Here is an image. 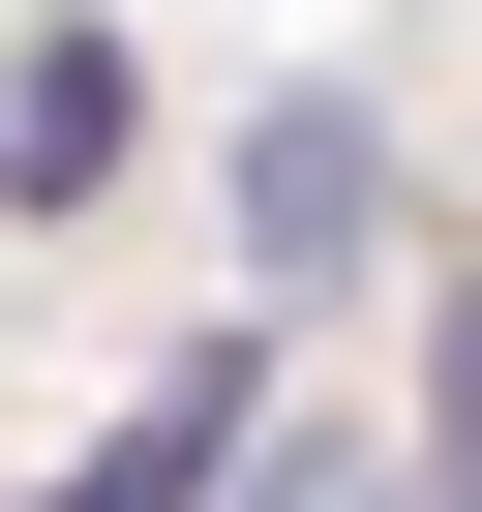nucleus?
<instances>
[{"instance_id": "obj_2", "label": "nucleus", "mask_w": 482, "mask_h": 512, "mask_svg": "<svg viewBox=\"0 0 482 512\" xmlns=\"http://www.w3.org/2000/svg\"><path fill=\"white\" fill-rule=\"evenodd\" d=\"M91 181H121V31L61 0V31L0 61V211H91Z\"/></svg>"}, {"instance_id": "obj_3", "label": "nucleus", "mask_w": 482, "mask_h": 512, "mask_svg": "<svg viewBox=\"0 0 482 512\" xmlns=\"http://www.w3.org/2000/svg\"><path fill=\"white\" fill-rule=\"evenodd\" d=\"M422 482H452V512H482V302H452V452H422Z\"/></svg>"}, {"instance_id": "obj_1", "label": "nucleus", "mask_w": 482, "mask_h": 512, "mask_svg": "<svg viewBox=\"0 0 482 512\" xmlns=\"http://www.w3.org/2000/svg\"><path fill=\"white\" fill-rule=\"evenodd\" d=\"M362 181H392V151H362V91H272V121H241V272H362V241H392Z\"/></svg>"}]
</instances>
